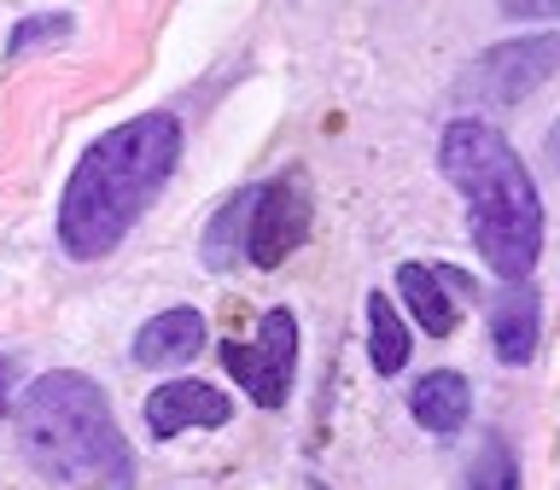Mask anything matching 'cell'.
<instances>
[{
  "instance_id": "1",
  "label": "cell",
  "mask_w": 560,
  "mask_h": 490,
  "mask_svg": "<svg viewBox=\"0 0 560 490\" xmlns=\"http://www.w3.org/2000/svg\"><path fill=\"white\" fill-rule=\"evenodd\" d=\"M175 164H182V122L170 112H147L105 129L65 182V199H59L65 257L70 262L112 257L129 240V228L147 217V205L164 192Z\"/></svg>"
},
{
  "instance_id": "2",
  "label": "cell",
  "mask_w": 560,
  "mask_h": 490,
  "mask_svg": "<svg viewBox=\"0 0 560 490\" xmlns=\"http://www.w3.org/2000/svg\"><path fill=\"white\" fill-rule=\"evenodd\" d=\"M438 170L462 187L472 245L490 262V275L520 287L542 257V199L520 152L485 117H455L438 140Z\"/></svg>"
},
{
  "instance_id": "3",
  "label": "cell",
  "mask_w": 560,
  "mask_h": 490,
  "mask_svg": "<svg viewBox=\"0 0 560 490\" xmlns=\"http://www.w3.org/2000/svg\"><path fill=\"white\" fill-rule=\"evenodd\" d=\"M18 444H24V462L52 485L135 490V455L112 415V397L77 368L30 380L18 402Z\"/></svg>"
},
{
  "instance_id": "4",
  "label": "cell",
  "mask_w": 560,
  "mask_h": 490,
  "mask_svg": "<svg viewBox=\"0 0 560 490\" xmlns=\"http://www.w3.org/2000/svg\"><path fill=\"white\" fill-rule=\"evenodd\" d=\"M560 70V35L537 30V35H514V42H497L490 52H479L462 82H455V100L462 105H514L525 94H537Z\"/></svg>"
},
{
  "instance_id": "5",
  "label": "cell",
  "mask_w": 560,
  "mask_h": 490,
  "mask_svg": "<svg viewBox=\"0 0 560 490\" xmlns=\"http://www.w3.org/2000/svg\"><path fill=\"white\" fill-rule=\"evenodd\" d=\"M222 368L262 402V409H280V402L292 397V374H298V315L269 310L257 322V339H228L222 345Z\"/></svg>"
},
{
  "instance_id": "6",
  "label": "cell",
  "mask_w": 560,
  "mask_h": 490,
  "mask_svg": "<svg viewBox=\"0 0 560 490\" xmlns=\"http://www.w3.org/2000/svg\"><path fill=\"white\" fill-rule=\"evenodd\" d=\"M310 240V192L298 175H275L257 187L252 228H245V262L257 269H280L298 245Z\"/></svg>"
},
{
  "instance_id": "7",
  "label": "cell",
  "mask_w": 560,
  "mask_h": 490,
  "mask_svg": "<svg viewBox=\"0 0 560 490\" xmlns=\"http://www.w3.org/2000/svg\"><path fill=\"white\" fill-rule=\"evenodd\" d=\"M228 420H234V402L205 380H164L147 397V427H152V438H164V444L182 438L187 427H228Z\"/></svg>"
},
{
  "instance_id": "8",
  "label": "cell",
  "mask_w": 560,
  "mask_h": 490,
  "mask_svg": "<svg viewBox=\"0 0 560 490\" xmlns=\"http://www.w3.org/2000/svg\"><path fill=\"white\" fill-rule=\"evenodd\" d=\"M205 339H210L205 315L192 304H175V310L152 315V322L135 332V362L140 368H182L205 350Z\"/></svg>"
},
{
  "instance_id": "9",
  "label": "cell",
  "mask_w": 560,
  "mask_h": 490,
  "mask_svg": "<svg viewBox=\"0 0 560 490\" xmlns=\"http://www.w3.org/2000/svg\"><path fill=\"white\" fill-rule=\"evenodd\" d=\"M537 332H542V310H537V292L525 287H508L497 304H490V345L508 368H525L537 357Z\"/></svg>"
},
{
  "instance_id": "10",
  "label": "cell",
  "mask_w": 560,
  "mask_h": 490,
  "mask_svg": "<svg viewBox=\"0 0 560 490\" xmlns=\"http://www.w3.org/2000/svg\"><path fill=\"white\" fill-rule=\"evenodd\" d=\"M409 415H415L427 432L455 438V432L467 427V415H472V385L455 374V368H432V374H420V380H415Z\"/></svg>"
},
{
  "instance_id": "11",
  "label": "cell",
  "mask_w": 560,
  "mask_h": 490,
  "mask_svg": "<svg viewBox=\"0 0 560 490\" xmlns=\"http://www.w3.org/2000/svg\"><path fill=\"white\" fill-rule=\"evenodd\" d=\"M397 292H402L409 315L432 332V339H450V332H455V298H450V275L444 269L402 262V269H397Z\"/></svg>"
},
{
  "instance_id": "12",
  "label": "cell",
  "mask_w": 560,
  "mask_h": 490,
  "mask_svg": "<svg viewBox=\"0 0 560 490\" xmlns=\"http://www.w3.org/2000/svg\"><path fill=\"white\" fill-rule=\"evenodd\" d=\"M252 205H257V187H240L217 217L205 228V269H234V257H245V228H252Z\"/></svg>"
},
{
  "instance_id": "13",
  "label": "cell",
  "mask_w": 560,
  "mask_h": 490,
  "mask_svg": "<svg viewBox=\"0 0 560 490\" xmlns=\"http://www.w3.org/2000/svg\"><path fill=\"white\" fill-rule=\"evenodd\" d=\"M368 357H374V374L385 380L409 368V327H402V315L385 292H368Z\"/></svg>"
},
{
  "instance_id": "14",
  "label": "cell",
  "mask_w": 560,
  "mask_h": 490,
  "mask_svg": "<svg viewBox=\"0 0 560 490\" xmlns=\"http://www.w3.org/2000/svg\"><path fill=\"white\" fill-rule=\"evenodd\" d=\"M462 490H520V462L502 438H485L462 472Z\"/></svg>"
},
{
  "instance_id": "15",
  "label": "cell",
  "mask_w": 560,
  "mask_h": 490,
  "mask_svg": "<svg viewBox=\"0 0 560 490\" xmlns=\"http://www.w3.org/2000/svg\"><path fill=\"white\" fill-rule=\"evenodd\" d=\"M70 35H77V18H70V12H35V18H24V24L7 35V47H0V52H7V65H12V59H24V52L70 42Z\"/></svg>"
},
{
  "instance_id": "16",
  "label": "cell",
  "mask_w": 560,
  "mask_h": 490,
  "mask_svg": "<svg viewBox=\"0 0 560 490\" xmlns=\"http://www.w3.org/2000/svg\"><path fill=\"white\" fill-rule=\"evenodd\" d=\"M508 18H525V24H542V18H560V0H502Z\"/></svg>"
},
{
  "instance_id": "17",
  "label": "cell",
  "mask_w": 560,
  "mask_h": 490,
  "mask_svg": "<svg viewBox=\"0 0 560 490\" xmlns=\"http://www.w3.org/2000/svg\"><path fill=\"white\" fill-rule=\"evenodd\" d=\"M12 380H18V357H7V350H0V415L12 409Z\"/></svg>"
},
{
  "instance_id": "18",
  "label": "cell",
  "mask_w": 560,
  "mask_h": 490,
  "mask_svg": "<svg viewBox=\"0 0 560 490\" xmlns=\"http://www.w3.org/2000/svg\"><path fill=\"white\" fill-rule=\"evenodd\" d=\"M549 164L560 170V122H555V135H549Z\"/></svg>"
},
{
  "instance_id": "19",
  "label": "cell",
  "mask_w": 560,
  "mask_h": 490,
  "mask_svg": "<svg viewBox=\"0 0 560 490\" xmlns=\"http://www.w3.org/2000/svg\"><path fill=\"white\" fill-rule=\"evenodd\" d=\"M310 490H327V485H322V479H310Z\"/></svg>"
}]
</instances>
